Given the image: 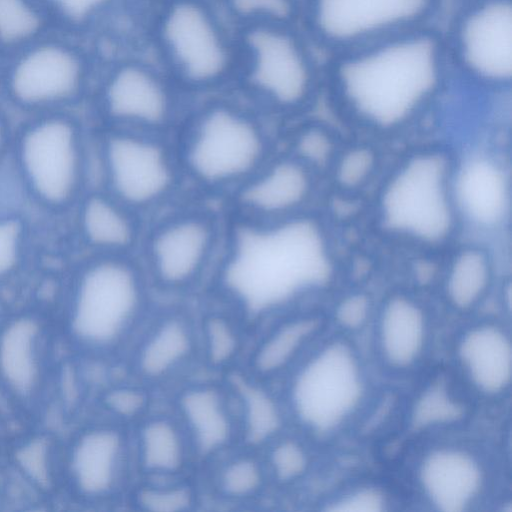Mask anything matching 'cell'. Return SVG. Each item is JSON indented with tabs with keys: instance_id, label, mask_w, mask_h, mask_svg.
<instances>
[{
	"instance_id": "obj_1",
	"label": "cell",
	"mask_w": 512,
	"mask_h": 512,
	"mask_svg": "<svg viewBox=\"0 0 512 512\" xmlns=\"http://www.w3.org/2000/svg\"><path fill=\"white\" fill-rule=\"evenodd\" d=\"M328 269L322 236L311 222L294 217L256 224L226 216L208 294L235 309L253 330L322 284Z\"/></svg>"
},
{
	"instance_id": "obj_2",
	"label": "cell",
	"mask_w": 512,
	"mask_h": 512,
	"mask_svg": "<svg viewBox=\"0 0 512 512\" xmlns=\"http://www.w3.org/2000/svg\"><path fill=\"white\" fill-rule=\"evenodd\" d=\"M325 68L344 105L381 127L411 117L452 75L443 34L433 26L329 56Z\"/></svg>"
},
{
	"instance_id": "obj_3",
	"label": "cell",
	"mask_w": 512,
	"mask_h": 512,
	"mask_svg": "<svg viewBox=\"0 0 512 512\" xmlns=\"http://www.w3.org/2000/svg\"><path fill=\"white\" fill-rule=\"evenodd\" d=\"M172 139L186 192L219 203L276 152L267 117L230 101L184 114Z\"/></svg>"
},
{
	"instance_id": "obj_4",
	"label": "cell",
	"mask_w": 512,
	"mask_h": 512,
	"mask_svg": "<svg viewBox=\"0 0 512 512\" xmlns=\"http://www.w3.org/2000/svg\"><path fill=\"white\" fill-rule=\"evenodd\" d=\"M153 293L137 255L88 254L70 283V342L95 358L124 354L155 306Z\"/></svg>"
},
{
	"instance_id": "obj_5",
	"label": "cell",
	"mask_w": 512,
	"mask_h": 512,
	"mask_svg": "<svg viewBox=\"0 0 512 512\" xmlns=\"http://www.w3.org/2000/svg\"><path fill=\"white\" fill-rule=\"evenodd\" d=\"M214 202L185 193L146 219L137 257L154 293L180 298L208 285L226 233Z\"/></svg>"
},
{
	"instance_id": "obj_6",
	"label": "cell",
	"mask_w": 512,
	"mask_h": 512,
	"mask_svg": "<svg viewBox=\"0 0 512 512\" xmlns=\"http://www.w3.org/2000/svg\"><path fill=\"white\" fill-rule=\"evenodd\" d=\"M87 131L69 111L30 115L15 128L10 156L30 200L42 210H73L89 188Z\"/></svg>"
},
{
	"instance_id": "obj_7",
	"label": "cell",
	"mask_w": 512,
	"mask_h": 512,
	"mask_svg": "<svg viewBox=\"0 0 512 512\" xmlns=\"http://www.w3.org/2000/svg\"><path fill=\"white\" fill-rule=\"evenodd\" d=\"M101 187L144 218L186 192L172 136L98 127Z\"/></svg>"
},
{
	"instance_id": "obj_8",
	"label": "cell",
	"mask_w": 512,
	"mask_h": 512,
	"mask_svg": "<svg viewBox=\"0 0 512 512\" xmlns=\"http://www.w3.org/2000/svg\"><path fill=\"white\" fill-rule=\"evenodd\" d=\"M287 380L282 398L288 417L318 436L341 428L357 411L365 393L357 353L341 340L307 353Z\"/></svg>"
},
{
	"instance_id": "obj_9",
	"label": "cell",
	"mask_w": 512,
	"mask_h": 512,
	"mask_svg": "<svg viewBox=\"0 0 512 512\" xmlns=\"http://www.w3.org/2000/svg\"><path fill=\"white\" fill-rule=\"evenodd\" d=\"M442 0H307L311 40L328 56L432 26Z\"/></svg>"
},
{
	"instance_id": "obj_10",
	"label": "cell",
	"mask_w": 512,
	"mask_h": 512,
	"mask_svg": "<svg viewBox=\"0 0 512 512\" xmlns=\"http://www.w3.org/2000/svg\"><path fill=\"white\" fill-rule=\"evenodd\" d=\"M247 87L256 110L268 117L295 110L314 92L319 66L309 46L285 24L264 23L245 36Z\"/></svg>"
},
{
	"instance_id": "obj_11",
	"label": "cell",
	"mask_w": 512,
	"mask_h": 512,
	"mask_svg": "<svg viewBox=\"0 0 512 512\" xmlns=\"http://www.w3.org/2000/svg\"><path fill=\"white\" fill-rule=\"evenodd\" d=\"M443 38L452 74L482 88L510 85L512 0L460 3Z\"/></svg>"
},
{
	"instance_id": "obj_12",
	"label": "cell",
	"mask_w": 512,
	"mask_h": 512,
	"mask_svg": "<svg viewBox=\"0 0 512 512\" xmlns=\"http://www.w3.org/2000/svg\"><path fill=\"white\" fill-rule=\"evenodd\" d=\"M135 474L130 428L106 417L80 428L62 452L61 483L86 505L125 498Z\"/></svg>"
},
{
	"instance_id": "obj_13",
	"label": "cell",
	"mask_w": 512,
	"mask_h": 512,
	"mask_svg": "<svg viewBox=\"0 0 512 512\" xmlns=\"http://www.w3.org/2000/svg\"><path fill=\"white\" fill-rule=\"evenodd\" d=\"M85 61L68 43L38 40L18 51L3 79L7 100L29 115L68 111L83 97Z\"/></svg>"
},
{
	"instance_id": "obj_14",
	"label": "cell",
	"mask_w": 512,
	"mask_h": 512,
	"mask_svg": "<svg viewBox=\"0 0 512 512\" xmlns=\"http://www.w3.org/2000/svg\"><path fill=\"white\" fill-rule=\"evenodd\" d=\"M125 354L130 378L153 391L177 386L200 365L196 314L181 302L154 306Z\"/></svg>"
},
{
	"instance_id": "obj_15",
	"label": "cell",
	"mask_w": 512,
	"mask_h": 512,
	"mask_svg": "<svg viewBox=\"0 0 512 512\" xmlns=\"http://www.w3.org/2000/svg\"><path fill=\"white\" fill-rule=\"evenodd\" d=\"M382 211L398 233L427 242L443 239L452 220L443 161L422 155L407 162L387 186Z\"/></svg>"
},
{
	"instance_id": "obj_16",
	"label": "cell",
	"mask_w": 512,
	"mask_h": 512,
	"mask_svg": "<svg viewBox=\"0 0 512 512\" xmlns=\"http://www.w3.org/2000/svg\"><path fill=\"white\" fill-rule=\"evenodd\" d=\"M98 127L172 136L184 113L163 80L137 64L113 71L96 101Z\"/></svg>"
},
{
	"instance_id": "obj_17",
	"label": "cell",
	"mask_w": 512,
	"mask_h": 512,
	"mask_svg": "<svg viewBox=\"0 0 512 512\" xmlns=\"http://www.w3.org/2000/svg\"><path fill=\"white\" fill-rule=\"evenodd\" d=\"M160 38L186 85L208 88L226 74L229 51L224 36L208 10L196 1L178 0L167 9Z\"/></svg>"
},
{
	"instance_id": "obj_18",
	"label": "cell",
	"mask_w": 512,
	"mask_h": 512,
	"mask_svg": "<svg viewBox=\"0 0 512 512\" xmlns=\"http://www.w3.org/2000/svg\"><path fill=\"white\" fill-rule=\"evenodd\" d=\"M311 191L303 162L292 154L275 152L256 172L220 203L233 220L267 224L291 219Z\"/></svg>"
},
{
	"instance_id": "obj_19",
	"label": "cell",
	"mask_w": 512,
	"mask_h": 512,
	"mask_svg": "<svg viewBox=\"0 0 512 512\" xmlns=\"http://www.w3.org/2000/svg\"><path fill=\"white\" fill-rule=\"evenodd\" d=\"M171 410L189 439L197 465L240 444L234 399L222 377L184 380L176 386Z\"/></svg>"
},
{
	"instance_id": "obj_20",
	"label": "cell",
	"mask_w": 512,
	"mask_h": 512,
	"mask_svg": "<svg viewBox=\"0 0 512 512\" xmlns=\"http://www.w3.org/2000/svg\"><path fill=\"white\" fill-rule=\"evenodd\" d=\"M51 334L32 313L16 314L0 325V389L16 405L31 408L49 382Z\"/></svg>"
},
{
	"instance_id": "obj_21",
	"label": "cell",
	"mask_w": 512,
	"mask_h": 512,
	"mask_svg": "<svg viewBox=\"0 0 512 512\" xmlns=\"http://www.w3.org/2000/svg\"><path fill=\"white\" fill-rule=\"evenodd\" d=\"M321 321L306 312L281 311L253 330L240 366L253 378L273 385L287 377L307 354Z\"/></svg>"
},
{
	"instance_id": "obj_22",
	"label": "cell",
	"mask_w": 512,
	"mask_h": 512,
	"mask_svg": "<svg viewBox=\"0 0 512 512\" xmlns=\"http://www.w3.org/2000/svg\"><path fill=\"white\" fill-rule=\"evenodd\" d=\"M73 210L78 236L88 254L137 255L146 218L101 186L88 188Z\"/></svg>"
},
{
	"instance_id": "obj_23",
	"label": "cell",
	"mask_w": 512,
	"mask_h": 512,
	"mask_svg": "<svg viewBox=\"0 0 512 512\" xmlns=\"http://www.w3.org/2000/svg\"><path fill=\"white\" fill-rule=\"evenodd\" d=\"M420 488L435 509L462 512L470 509L484 487V470L478 458L458 446L429 451L418 469Z\"/></svg>"
},
{
	"instance_id": "obj_24",
	"label": "cell",
	"mask_w": 512,
	"mask_h": 512,
	"mask_svg": "<svg viewBox=\"0 0 512 512\" xmlns=\"http://www.w3.org/2000/svg\"><path fill=\"white\" fill-rule=\"evenodd\" d=\"M130 433L135 471L141 478L185 476L197 465L189 439L171 409H152Z\"/></svg>"
},
{
	"instance_id": "obj_25",
	"label": "cell",
	"mask_w": 512,
	"mask_h": 512,
	"mask_svg": "<svg viewBox=\"0 0 512 512\" xmlns=\"http://www.w3.org/2000/svg\"><path fill=\"white\" fill-rule=\"evenodd\" d=\"M457 359L470 384L488 397L502 395L510 386L512 348L499 325L483 323L467 329L459 339Z\"/></svg>"
},
{
	"instance_id": "obj_26",
	"label": "cell",
	"mask_w": 512,
	"mask_h": 512,
	"mask_svg": "<svg viewBox=\"0 0 512 512\" xmlns=\"http://www.w3.org/2000/svg\"><path fill=\"white\" fill-rule=\"evenodd\" d=\"M200 365L212 374L225 375L240 367L252 329L231 306L208 294V302L196 314Z\"/></svg>"
},
{
	"instance_id": "obj_27",
	"label": "cell",
	"mask_w": 512,
	"mask_h": 512,
	"mask_svg": "<svg viewBox=\"0 0 512 512\" xmlns=\"http://www.w3.org/2000/svg\"><path fill=\"white\" fill-rule=\"evenodd\" d=\"M222 378L234 399L240 444L261 450L285 430L288 415L282 396L276 394L273 385L253 378L241 367Z\"/></svg>"
},
{
	"instance_id": "obj_28",
	"label": "cell",
	"mask_w": 512,
	"mask_h": 512,
	"mask_svg": "<svg viewBox=\"0 0 512 512\" xmlns=\"http://www.w3.org/2000/svg\"><path fill=\"white\" fill-rule=\"evenodd\" d=\"M428 320L414 299L395 295L383 305L376 324L379 353L395 371H406L422 358L428 342Z\"/></svg>"
},
{
	"instance_id": "obj_29",
	"label": "cell",
	"mask_w": 512,
	"mask_h": 512,
	"mask_svg": "<svg viewBox=\"0 0 512 512\" xmlns=\"http://www.w3.org/2000/svg\"><path fill=\"white\" fill-rule=\"evenodd\" d=\"M202 491L218 502L249 505L261 501L271 487L261 451L237 445L202 465Z\"/></svg>"
},
{
	"instance_id": "obj_30",
	"label": "cell",
	"mask_w": 512,
	"mask_h": 512,
	"mask_svg": "<svg viewBox=\"0 0 512 512\" xmlns=\"http://www.w3.org/2000/svg\"><path fill=\"white\" fill-rule=\"evenodd\" d=\"M456 196L465 214L481 226H495L508 209V187L503 171L491 160L473 158L456 179Z\"/></svg>"
},
{
	"instance_id": "obj_31",
	"label": "cell",
	"mask_w": 512,
	"mask_h": 512,
	"mask_svg": "<svg viewBox=\"0 0 512 512\" xmlns=\"http://www.w3.org/2000/svg\"><path fill=\"white\" fill-rule=\"evenodd\" d=\"M201 485L191 474L171 478H141L133 482L126 499L135 510L189 512L201 505Z\"/></svg>"
},
{
	"instance_id": "obj_32",
	"label": "cell",
	"mask_w": 512,
	"mask_h": 512,
	"mask_svg": "<svg viewBox=\"0 0 512 512\" xmlns=\"http://www.w3.org/2000/svg\"><path fill=\"white\" fill-rule=\"evenodd\" d=\"M491 280L487 256L477 249H466L454 259L446 280V296L457 310L467 311L479 304Z\"/></svg>"
},
{
	"instance_id": "obj_33",
	"label": "cell",
	"mask_w": 512,
	"mask_h": 512,
	"mask_svg": "<svg viewBox=\"0 0 512 512\" xmlns=\"http://www.w3.org/2000/svg\"><path fill=\"white\" fill-rule=\"evenodd\" d=\"M47 18L37 0H0V48L18 52L40 40Z\"/></svg>"
},
{
	"instance_id": "obj_34",
	"label": "cell",
	"mask_w": 512,
	"mask_h": 512,
	"mask_svg": "<svg viewBox=\"0 0 512 512\" xmlns=\"http://www.w3.org/2000/svg\"><path fill=\"white\" fill-rule=\"evenodd\" d=\"M260 451L271 487L290 486L307 472L309 456L305 447L285 430Z\"/></svg>"
},
{
	"instance_id": "obj_35",
	"label": "cell",
	"mask_w": 512,
	"mask_h": 512,
	"mask_svg": "<svg viewBox=\"0 0 512 512\" xmlns=\"http://www.w3.org/2000/svg\"><path fill=\"white\" fill-rule=\"evenodd\" d=\"M153 393L146 385L128 377L108 386L100 402L106 418L131 428L153 409Z\"/></svg>"
},
{
	"instance_id": "obj_36",
	"label": "cell",
	"mask_w": 512,
	"mask_h": 512,
	"mask_svg": "<svg viewBox=\"0 0 512 512\" xmlns=\"http://www.w3.org/2000/svg\"><path fill=\"white\" fill-rule=\"evenodd\" d=\"M47 437L35 436L24 441L16 450L15 459L20 469L40 488H52L61 482V461Z\"/></svg>"
},
{
	"instance_id": "obj_37",
	"label": "cell",
	"mask_w": 512,
	"mask_h": 512,
	"mask_svg": "<svg viewBox=\"0 0 512 512\" xmlns=\"http://www.w3.org/2000/svg\"><path fill=\"white\" fill-rule=\"evenodd\" d=\"M29 228L18 213L0 211V281L15 276L26 260Z\"/></svg>"
},
{
	"instance_id": "obj_38",
	"label": "cell",
	"mask_w": 512,
	"mask_h": 512,
	"mask_svg": "<svg viewBox=\"0 0 512 512\" xmlns=\"http://www.w3.org/2000/svg\"><path fill=\"white\" fill-rule=\"evenodd\" d=\"M460 400L453 397L446 384L433 383L421 394L414 408V422L418 426L450 422L461 414Z\"/></svg>"
},
{
	"instance_id": "obj_39",
	"label": "cell",
	"mask_w": 512,
	"mask_h": 512,
	"mask_svg": "<svg viewBox=\"0 0 512 512\" xmlns=\"http://www.w3.org/2000/svg\"><path fill=\"white\" fill-rule=\"evenodd\" d=\"M47 15L69 26H82L95 17L110 0H37Z\"/></svg>"
},
{
	"instance_id": "obj_40",
	"label": "cell",
	"mask_w": 512,
	"mask_h": 512,
	"mask_svg": "<svg viewBox=\"0 0 512 512\" xmlns=\"http://www.w3.org/2000/svg\"><path fill=\"white\" fill-rule=\"evenodd\" d=\"M240 16L262 17L267 23L287 24L295 11L293 0H231Z\"/></svg>"
},
{
	"instance_id": "obj_41",
	"label": "cell",
	"mask_w": 512,
	"mask_h": 512,
	"mask_svg": "<svg viewBox=\"0 0 512 512\" xmlns=\"http://www.w3.org/2000/svg\"><path fill=\"white\" fill-rule=\"evenodd\" d=\"M387 500L381 490L365 486L352 489L333 499L326 510L338 512H380Z\"/></svg>"
},
{
	"instance_id": "obj_42",
	"label": "cell",
	"mask_w": 512,
	"mask_h": 512,
	"mask_svg": "<svg viewBox=\"0 0 512 512\" xmlns=\"http://www.w3.org/2000/svg\"><path fill=\"white\" fill-rule=\"evenodd\" d=\"M374 166V155L366 148H356L348 152L338 167V179L347 186L354 187L369 176Z\"/></svg>"
},
{
	"instance_id": "obj_43",
	"label": "cell",
	"mask_w": 512,
	"mask_h": 512,
	"mask_svg": "<svg viewBox=\"0 0 512 512\" xmlns=\"http://www.w3.org/2000/svg\"><path fill=\"white\" fill-rule=\"evenodd\" d=\"M294 149L292 155L304 164L307 161H322L329 153V142L318 131H306L297 138Z\"/></svg>"
},
{
	"instance_id": "obj_44",
	"label": "cell",
	"mask_w": 512,
	"mask_h": 512,
	"mask_svg": "<svg viewBox=\"0 0 512 512\" xmlns=\"http://www.w3.org/2000/svg\"><path fill=\"white\" fill-rule=\"evenodd\" d=\"M369 302L363 295H353L346 298L339 306L338 320L347 328H358L367 319Z\"/></svg>"
},
{
	"instance_id": "obj_45",
	"label": "cell",
	"mask_w": 512,
	"mask_h": 512,
	"mask_svg": "<svg viewBox=\"0 0 512 512\" xmlns=\"http://www.w3.org/2000/svg\"><path fill=\"white\" fill-rule=\"evenodd\" d=\"M15 128L6 113L0 109V168L10 157Z\"/></svg>"
},
{
	"instance_id": "obj_46",
	"label": "cell",
	"mask_w": 512,
	"mask_h": 512,
	"mask_svg": "<svg viewBox=\"0 0 512 512\" xmlns=\"http://www.w3.org/2000/svg\"><path fill=\"white\" fill-rule=\"evenodd\" d=\"M468 1H472V0H460V3L468 2Z\"/></svg>"
},
{
	"instance_id": "obj_47",
	"label": "cell",
	"mask_w": 512,
	"mask_h": 512,
	"mask_svg": "<svg viewBox=\"0 0 512 512\" xmlns=\"http://www.w3.org/2000/svg\"><path fill=\"white\" fill-rule=\"evenodd\" d=\"M0 434H1V420H0Z\"/></svg>"
}]
</instances>
